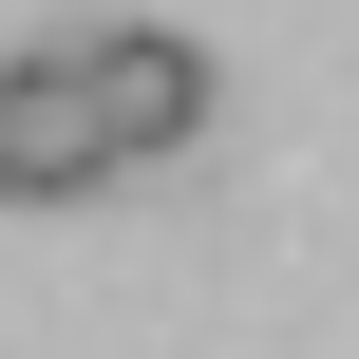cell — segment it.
I'll list each match as a JSON object with an SVG mask.
<instances>
[{"label":"cell","mask_w":359,"mask_h":359,"mask_svg":"<svg viewBox=\"0 0 359 359\" xmlns=\"http://www.w3.org/2000/svg\"><path fill=\"white\" fill-rule=\"evenodd\" d=\"M76 95H95V133H114V170H170L189 133H208V38H170V19H95L76 38Z\"/></svg>","instance_id":"1"},{"label":"cell","mask_w":359,"mask_h":359,"mask_svg":"<svg viewBox=\"0 0 359 359\" xmlns=\"http://www.w3.org/2000/svg\"><path fill=\"white\" fill-rule=\"evenodd\" d=\"M76 189H114V133L76 95V38H57V57H0V208H76Z\"/></svg>","instance_id":"2"}]
</instances>
